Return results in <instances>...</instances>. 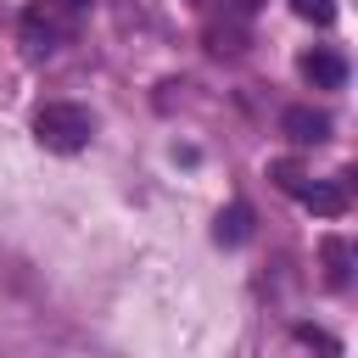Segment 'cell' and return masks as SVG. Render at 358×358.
Wrapping results in <instances>:
<instances>
[{"mask_svg": "<svg viewBox=\"0 0 358 358\" xmlns=\"http://www.w3.org/2000/svg\"><path fill=\"white\" fill-rule=\"evenodd\" d=\"M213 241H218V246L252 241V207H246V201H229V207L218 213V224H213Z\"/></svg>", "mask_w": 358, "mask_h": 358, "instance_id": "obj_6", "label": "cell"}, {"mask_svg": "<svg viewBox=\"0 0 358 358\" xmlns=\"http://www.w3.org/2000/svg\"><path fill=\"white\" fill-rule=\"evenodd\" d=\"M296 341H308V347H319L324 358H336V352H341V347H336V341H330L324 330H313V324H296Z\"/></svg>", "mask_w": 358, "mask_h": 358, "instance_id": "obj_10", "label": "cell"}, {"mask_svg": "<svg viewBox=\"0 0 358 358\" xmlns=\"http://www.w3.org/2000/svg\"><path fill=\"white\" fill-rule=\"evenodd\" d=\"M302 78H308L313 90H341V84H347V62H341V50H330V45L308 50V56H302Z\"/></svg>", "mask_w": 358, "mask_h": 358, "instance_id": "obj_5", "label": "cell"}, {"mask_svg": "<svg viewBox=\"0 0 358 358\" xmlns=\"http://www.w3.org/2000/svg\"><path fill=\"white\" fill-rule=\"evenodd\" d=\"M324 280H330L336 291L347 285V246H341V241H324Z\"/></svg>", "mask_w": 358, "mask_h": 358, "instance_id": "obj_7", "label": "cell"}, {"mask_svg": "<svg viewBox=\"0 0 358 358\" xmlns=\"http://www.w3.org/2000/svg\"><path fill=\"white\" fill-rule=\"evenodd\" d=\"M90 134H95V117H90L84 106H73V101H50V106L34 112V140H39L45 151H56V157L84 151Z\"/></svg>", "mask_w": 358, "mask_h": 358, "instance_id": "obj_1", "label": "cell"}, {"mask_svg": "<svg viewBox=\"0 0 358 358\" xmlns=\"http://www.w3.org/2000/svg\"><path fill=\"white\" fill-rule=\"evenodd\" d=\"M347 179H352V173L313 179V185H302V190H296V201H302L308 213H319V218H341V213H347Z\"/></svg>", "mask_w": 358, "mask_h": 358, "instance_id": "obj_3", "label": "cell"}, {"mask_svg": "<svg viewBox=\"0 0 358 358\" xmlns=\"http://www.w3.org/2000/svg\"><path fill=\"white\" fill-rule=\"evenodd\" d=\"M246 6H263V0H246Z\"/></svg>", "mask_w": 358, "mask_h": 358, "instance_id": "obj_11", "label": "cell"}, {"mask_svg": "<svg viewBox=\"0 0 358 358\" xmlns=\"http://www.w3.org/2000/svg\"><path fill=\"white\" fill-rule=\"evenodd\" d=\"M291 11H296L302 22H319V28L336 22V0H291Z\"/></svg>", "mask_w": 358, "mask_h": 358, "instance_id": "obj_8", "label": "cell"}, {"mask_svg": "<svg viewBox=\"0 0 358 358\" xmlns=\"http://www.w3.org/2000/svg\"><path fill=\"white\" fill-rule=\"evenodd\" d=\"M84 11H90V0H34V6L22 11V45H28L34 56L56 50V45L84 22Z\"/></svg>", "mask_w": 358, "mask_h": 358, "instance_id": "obj_2", "label": "cell"}, {"mask_svg": "<svg viewBox=\"0 0 358 358\" xmlns=\"http://www.w3.org/2000/svg\"><path fill=\"white\" fill-rule=\"evenodd\" d=\"M268 173H274V185H280V190H291V196H296V190H302V185H308V179H302V168H296V162H274V168H268Z\"/></svg>", "mask_w": 358, "mask_h": 358, "instance_id": "obj_9", "label": "cell"}, {"mask_svg": "<svg viewBox=\"0 0 358 358\" xmlns=\"http://www.w3.org/2000/svg\"><path fill=\"white\" fill-rule=\"evenodd\" d=\"M280 134L296 140V145H319V140H330V117L313 112V106H285L280 112Z\"/></svg>", "mask_w": 358, "mask_h": 358, "instance_id": "obj_4", "label": "cell"}]
</instances>
